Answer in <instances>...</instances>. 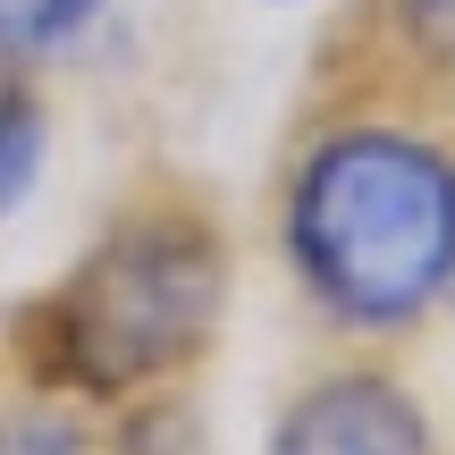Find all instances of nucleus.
<instances>
[{
  "label": "nucleus",
  "instance_id": "obj_9",
  "mask_svg": "<svg viewBox=\"0 0 455 455\" xmlns=\"http://www.w3.org/2000/svg\"><path fill=\"white\" fill-rule=\"evenodd\" d=\"M447 321H455V295H447Z\"/></svg>",
  "mask_w": 455,
  "mask_h": 455
},
{
  "label": "nucleus",
  "instance_id": "obj_1",
  "mask_svg": "<svg viewBox=\"0 0 455 455\" xmlns=\"http://www.w3.org/2000/svg\"><path fill=\"white\" fill-rule=\"evenodd\" d=\"M270 236L338 346H413L455 295V110L321 60L270 178Z\"/></svg>",
  "mask_w": 455,
  "mask_h": 455
},
{
  "label": "nucleus",
  "instance_id": "obj_2",
  "mask_svg": "<svg viewBox=\"0 0 455 455\" xmlns=\"http://www.w3.org/2000/svg\"><path fill=\"white\" fill-rule=\"evenodd\" d=\"M236 236L186 178H152L101 220V236L51 287L17 304L0 363L84 413L178 405L228 338Z\"/></svg>",
  "mask_w": 455,
  "mask_h": 455
},
{
  "label": "nucleus",
  "instance_id": "obj_7",
  "mask_svg": "<svg viewBox=\"0 0 455 455\" xmlns=\"http://www.w3.org/2000/svg\"><path fill=\"white\" fill-rule=\"evenodd\" d=\"M51 169V93L34 76H0V228L26 212Z\"/></svg>",
  "mask_w": 455,
  "mask_h": 455
},
{
  "label": "nucleus",
  "instance_id": "obj_5",
  "mask_svg": "<svg viewBox=\"0 0 455 455\" xmlns=\"http://www.w3.org/2000/svg\"><path fill=\"white\" fill-rule=\"evenodd\" d=\"M127 0H0V76H60L110 34Z\"/></svg>",
  "mask_w": 455,
  "mask_h": 455
},
{
  "label": "nucleus",
  "instance_id": "obj_8",
  "mask_svg": "<svg viewBox=\"0 0 455 455\" xmlns=\"http://www.w3.org/2000/svg\"><path fill=\"white\" fill-rule=\"evenodd\" d=\"M261 9H321V0H261Z\"/></svg>",
  "mask_w": 455,
  "mask_h": 455
},
{
  "label": "nucleus",
  "instance_id": "obj_3",
  "mask_svg": "<svg viewBox=\"0 0 455 455\" xmlns=\"http://www.w3.org/2000/svg\"><path fill=\"white\" fill-rule=\"evenodd\" d=\"M261 455H447V439L388 355L338 346L278 396Z\"/></svg>",
  "mask_w": 455,
  "mask_h": 455
},
{
  "label": "nucleus",
  "instance_id": "obj_4",
  "mask_svg": "<svg viewBox=\"0 0 455 455\" xmlns=\"http://www.w3.org/2000/svg\"><path fill=\"white\" fill-rule=\"evenodd\" d=\"M329 68H363L455 110V0H355Z\"/></svg>",
  "mask_w": 455,
  "mask_h": 455
},
{
  "label": "nucleus",
  "instance_id": "obj_6",
  "mask_svg": "<svg viewBox=\"0 0 455 455\" xmlns=\"http://www.w3.org/2000/svg\"><path fill=\"white\" fill-rule=\"evenodd\" d=\"M0 455H127V430H118V413H84L68 396L9 379L0 388Z\"/></svg>",
  "mask_w": 455,
  "mask_h": 455
}]
</instances>
